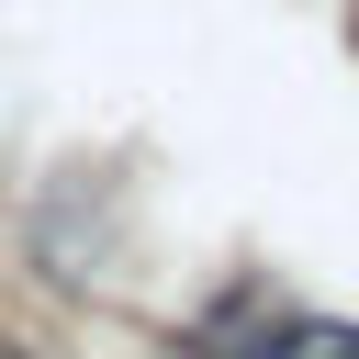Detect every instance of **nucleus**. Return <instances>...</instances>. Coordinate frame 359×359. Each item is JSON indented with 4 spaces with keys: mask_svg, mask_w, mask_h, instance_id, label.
Here are the masks:
<instances>
[{
    "mask_svg": "<svg viewBox=\"0 0 359 359\" xmlns=\"http://www.w3.org/2000/svg\"><path fill=\"white\" fill-rule=\"evenodd\" d=\"M258 359H359V325H325V314H292L258 337Z\"/></svg>",
    "mask_w": 359,
    "mask_h": 359,
    "instance_id": "nucleus-1",
    "label": "nucleus"
},
{
    "mask_svg": "<svg viewBox=\"0 0 359 359\" xmlns=\"http://www.w3.org/2000/svg\"><path fill=\"white\" fill-rule=\"evenodd\" d=\"M348 45H359V0H348Z\"/></svg>",
    "mask_w": 359,
    "mask_h": 359,
    "instance_id": "nucleus-2",
    "label": "nucleus"
}]
</instances>
